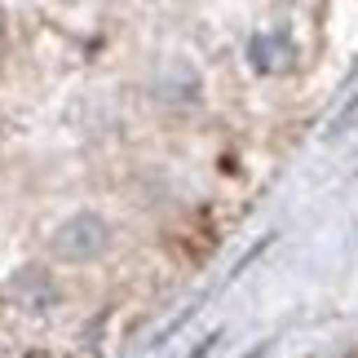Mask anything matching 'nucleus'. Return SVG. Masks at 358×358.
Returning <instances> with one entry per match:
<instances>
[{
  "instance_id": "obj_1",
  "label": "nucleus",
  "mask_w": 358,
  "mask_h": 358,
  "mask_svg": "<svg viewBox=\"0 0 358 358\" xmlns=\"http://www.w3.org/2000/svg\"><path fill=\"white\" fill-rule=\"evenodd\" d=\"M106 248H111V226H106L98 213L66 217L49 239V252L58 257L62 266H89V261H98Z\"/></svg>"
}]
</instances>
